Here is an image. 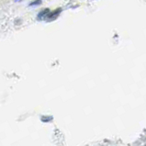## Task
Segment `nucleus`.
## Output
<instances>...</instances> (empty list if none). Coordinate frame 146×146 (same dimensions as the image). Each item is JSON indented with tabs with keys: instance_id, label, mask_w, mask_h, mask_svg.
<instances>
[{
	"instance_id": "1",
	"label": "nucleus",
	"mask_w": 146,
	"mask_h": 146,
	"mask_svg": "<svg viewBox=\"0 0 146 146\" xmlns=\"http://www.w3.org/2000/svg\"><path fill=\"white\" fill-rule=\"evenodd\" d=\"M62 9L61 8H58V9L54 10L53 12H52V13H48V15L46 16V18H45V20H47V21H52V20L55 19L58 16H59V14L61 13Z\"/></svg>"
},
{
	"instance_id": "2",
	"label": "nucleus",
	"mask_w": 146,
	"mask_h": 146,
	"mask_svg": "<svg viewBox=\"0 0 146 146\" xmlns=\"http://www.w3.org/2000/svg\"><path fill=\"white\" fill-rule=\"evenodd\" d=\"M49 12H50V10L48 9V8H46V9H43L42 11H40V13L38 14L37 19H38V20H43V19H45V18H46V16L48 15Z\"/></svg>"
},
{
	"instance_id": "3",
	"label": "nucleus",
	"mask_w": 146,
	"mask_h": 146,
	"mask_svg": "<svg viewBox=\"0 0 146 146\" xmlns=\"http://www.w3.org/2000/svg\"><path fill=\"white\" fill-rule=\"evenodd\" d=\"M52 119H53V117H52V116H42L41 117V121H43V122H49Z\"/></svg>"
},
{
	"instance_id": "4",
	"label": "nucleus",
	"mask_w": 146,
	"mask_h": 146,
	"mask_svg": "<svg viewBox=\"0 0 146 146\" xmlns=\"http://www.w3.org/2000/svg\"><path fill=\"white\" fill-rule=\"evenodd\" d=\"M41 4V0H35V1H33L31 3L29 4V6L30 7H35V6H39Z\"/></svg>"
},
{
	"instance_id": "5",
	"label": "nucleus",
	"mask_w": 146,
	"mask_h": 146,
	"mask_svg": "<svg viewBox=\"0 0 146 146\" xmlns=\"http://www.w3.org/2000/svg\"><path fill=\"white\" fill-rule=\"evenodd\" d=\"M16 1H20V0H16Z\"/></svg>"
}]
</instances>
